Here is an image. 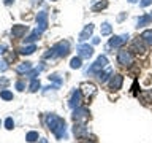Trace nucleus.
Instances as JSON below:
<instances>
[{"label":"nucleus","instance_id":"nucleus-1","mask_svg":"<svg viewBox=\"0 0 152 143\" xmlns=\"http://www.w3.org/2000/svg\"><path fill=\"white\" fill-rule=\"evenodd\" d=\"M46 126L49 127V130L54 133L57 138H64L66 137V127H65V121L56 114H46L45 118Z\"/></svg>","mask_w":152,"mask_h":143},{"label":"nucleus","instance_id":"nucleus-2","mask_svg":"<svg viewBox=\"0 0 152 143\" xmlns=\"http://www.w3.org/2000/svg\"><path fill=\"white\" fill-rule=\"evenodd\" d=\"M70 51V43L68 41H59L57 45H54L48 52H45V59L48 57H65Z\"/></svg>","mask_w":152,"mask_h":143},{"label":"nucleus","instance_id":"nucleus-3","mask_svg":"<svg viewBox=\"0 0 152 143\" xmlns=\"http://www.w3.org/2000/svg\"><path fill=\"white\" fill-rule=\"evenodd\" d=\"M117 62H119L121 65H124V67H130V65L133 64V54H132L130 51H125V49L119 51Z\"/></svg>","mask_w":152,"mask_h":143},{"label":"nucleus","instance_id":"nucleus-4","mask_svg":"<svg viewBox=\"0 0 152 143\" xmlns=\"http://www.w3.org/2000/svg\"><path fill=\"white\" fill-rule=\"evenodd\" d=\"M106 65H108V59L104 56H100V57H97V60L92 64V67L87 70V73H100L102 69H104Z\"/></svg>","mask_w":152,"mask_h":143},{"label":"nucleus","instance_id":"nucleus-5","mask_svg":"<svg viewBox=\"0 0 152 143\" xmlns=\"http://www.w3.org/2000/svg\"><path fill=\"white\" fill-rule=\"evenodd\" d=\"M48 29V11H40L38 13V16H37V30L43 33Z\"/></svg>","mask_w":152,"mask_h":143},{"label":"nucleus","instance_id":"nucleus-6","mask_svg":"<svg viewBox=\"0 0 152 143\" xmlns=\"http://www.w3.org/2000/svg\"><path fill=\"white\" fill-rule=\"evenodd\" d=\"M128 38H130V37H128L127 33L119 35V37H113L111 40H109V46H111V48H119V46H122L124 43H127Z\"/></svg>","mask_w":152,"mask_h":143},{"label":"nucleus","instance_id":"nucleus-7","mask_svg":"<svg viewBox=\"0 0 152 143\" xmlns=\"http://www.w3.org/2000/svg\"><path fill=\"white\" fill-rule=\"evenodd\" d=\"M81 97H83V92H81L79 89H76V91H73L71 92V99H70V102H68V105L71 108H78L79 107V103H81Z\"/></svg>","mask_w":152,"mask_h":143},{"label":"nucleus","instance_id":"nucleus-8","mask_svg":"<svg viewBox=\"0 0 152 143\" xmlns=\"http://www.w3.org/2000/svg\"><path fill=\"white\" fill-rule=\"evenodd\" d=\"M89 118V110L87 108H75V111H73V119L75 121H84V119H87Z\"/></svg>","mask_w":152,"mask_h":143},{"label":"nucleus","instance_id":"nucleus-9","mask_svg":"<svg viewBox=\"0 0 152 143\" xmlns=\"http://www.w3.org/2000/svg\"><path fill=\"white\" fill-rule=\"evenodd\" d=\"M78 54H79V57H86V59H89V57L94 54V48L83 43V45L78 46Z\"/></svg>","mask_w":152,"mask_h":143},{"label":"nucleus","instance_id":"nucleus-10","mask_svg":"<svg viewBox=\"0 0 152 143\" xmlns=\"http://www.w3.org/2000/svg\"><path fill=\"white\" fill-rule=\"evenodd\" d=\"M122 83H124V76L122 75H114L111 78V81H109V86H111V89L119 91L122 88Z\"/></svg>","mask_w":152,"mask_h":143},{"label":"nucleus","instance_id":"nucleus-11","mask_svg":"<svg viewBox=\"0 0 152 143\" xmlns=\"http://www.w3.org/2000/svg\"><path fill=\"white\" fill-rule=\"evenodd\" d=\"M27 30H28L27 26H13L11 35H13V38H21L22 35H26Z\"/></svg>","mask_w":152,"mask_h":143},{"label":"nucleus","instance_id":"nucleus-12","mask_svg":"<svg viewBox=\"0 0 152 143\" xmlns=\"http://www.w3.org/2000/svg\"><path fill=\"white\" fill-rule=\"evenodd\" d=\"M92 32H94V24H87V26L84 27V30L79 33V40L81 41H86L90 35H92Z\"/></svg>","mask_w":152,"mask_h":143},{"label":"nucleus","instance_id":"nucleus-13","mask_svg":"<svg viewBox=\"0 0 152 143\" xmlns=\"http://www.w3.org/2000/svg\"><path fill=\"white\" fill-rule=\"evenodd\" d=\"M81 88H83V92L87 95V97H89V95L92 97V95H95V92H97V89H95V86L92 83H84Z\"/></svg>","mask_w":152,"mask_h":143},{"label":"nucleus","instance_id":"nucleus-14","mask_svg":"<svg viewBox=\"0 0 152 143\" xmlns=\"http://www.w3.org/2000/svg\"><path fill=\"white\" fill-rule=\"evenodd\" d=\"M73 132H75V135H78V137H84V135H87V129H86L84 124H81V126H75Z\"/></svg>","mask_w":152,"mask_h":143},{"label":"nucleus","instance_id":"nucleus-15","mask_svg":"<svg viewBox=\"0 0 152 143\" xmlns=\"http://www.w3.org/2000/svg\"><path fill=\"white\" fill-rule=\"evenodd\" d=\"M35 51H37V46L35 45H27V46H22L21 48V54H24V56L33 54Z\"/></svg>","mask_w":152,"mask_h":143},{"label":"nucleus","instance_id":"nucleus-16","mask_svg":"<svg viewBox=\"0 0 152 143\" xmlns=\"http://www.w3.org/2000/svg\"><path fill=\"white\" fill-rule=\"evenodd\" d=\"M30 69H32L30 62H24V64L16 67V72H18V73H26V72H30Z\"/></svg>","mask_w":152,"mask_h":143},{"label":"nucleus","instance_id":"nucleus-17","mask_svg":"<svg viewBox=\"0 0 152 143\" xmlns=\"http://www.w3.org/2000/svg\"><path fill=\"white\" fill-rule=\"evenodd\" d=\"M151 21H152L151 14H144V16H141L140 19H138V27H144V26H147V24H151Z\"/></svg>","mask_w":152,"mask_h":143},{"label":"nucleus","instance_id":"nucleus-18","mask_svg":"<svg viewBox=\"0 0 152 143\" xmlns=\"http://www.w3.org/2000/svg\"><path fill=\"white\" fill-rule=\"evenodd\" d=\"M111 73H113V70L109 69V67H108V69L104 70V72H100V73H98V81H102V83H104V81L108 80V76L111 75Z\"/></svg>","mask_w":152,"mask_h":143},{"label":"nucleus","instance_id":"nucleus-19","mask_svg":"<svg viewBox=\"0 0 152 143\" xmlns=\"http://www.w3.org/2000/svg\"><path fill=\"white\" fill-rule=\"evenodd\" d=\"M41 70H45V65H43V64H41V65H38L37 69H33L32 72H28V73H27V76H28V78H32V80H35V76H37L38 73H40Z\"/></svg>","mask_w":152,"mask_h":143},{"label":"nucleus","instance_id":"nucleus-20","mask_svg":"<svg viewBox=\"0 0 152 143\" xmlns=\"http://www.w3.org/2000/svg\"><path fill=\"white\" fill-rule=\"evenodd\" d=\"M141 38H142L146 43L152 45V30H144V32H142V35H141Z\"/></svg>","mask_w":152,"mask_h":143},{"label":"nucleus","instance_id":"nucleus-21","mask_svg":"<svg viewBox=\"0 0 152 143\" xmlns=\"http://www.w3.org/2000/svg\"><path fill=\"white\" fill-rule=\"evenodd\" d=\"M40 35H41V33H40V32H38L37 29H35V32H33L32 35H28V37L26 38V43H32V41H37L38 38H40Z\"/></svg>","mask_w":152,"mask_h":143},{"label":"nucleus","instance_id":"nucleus-22","mask_svg":"<svg viewBox=\"0 0 152 143\" xmlns=\"http://www.w3.org/2000/svg\"><path fill=\"white\" fill-rule=\"evenodd\" d=\"M26 140L28 142V143H33V142H37L38 140V132H28L27 133V137H26Z\"/></svg>","mask_w":152,"mask_h":143},{"label":"nucleus","instance_id":"nucleus-23","mask_svg":"<svg viewBox=\"0 0 152 143\" xmlns=\"http://www.w3.org/2000/svg\"><path fill=\"white\" fill-rule=\"evenodd\" d=\"M41 88V84H40V81H38L37 78L35 80H32V83H30V92H37L38 89Z\"/></svg>","mask_w":152,"mask_h":143},{"label":"nucleus","instance_id":"nucleus-24","mask_svg":"<svg viewBox=\"0 0 152 143\" xmlns=\"http://www.w3.org/2000/svg\"><path fill=\"white\" fill-rule=\"evenodd\" d=\"M0 97H2L3 100H13V92H10V91L3 89L2 92H0Z\"/></svg>","mask_w":152,"mask_h":143},{"label":"nucleus","instance_id":"nucleus-25","mask_svg":"<svg viewBox=\"0 0 152 143\" xmlns=\"http://www.w3.org/2000/svg\"><path fill=\"white\" fill-rule=\"evenodd\" d=\"M70 67L71 69H79L81 67V57H73L70 62Z\"/></svg>","mask_w":152,"mask_h":143},{"label":"nucleus","instance_id":"nucleus-26","mask_svg":"<svg viewBox=\"0 0 152 143\" xmlns=\"http://www.w3.org/2000/svg\"><path fill=\"white\" fill-rule=\"evenodd\" d=\"M109 33H111V26L108 22H104L102 26V35H109Z\"/></svg>","mask_w":152,"mask_h":143},{"label":"nucleus","instance_id":"nucleus-27","mask_svg":"<svg viewBox=\"0 0 152 143\" xmlns=\"http://www.w3.org/2000/svg\"><path fill=\"white\" fill-rule=\"evenodd\" d=\"M133 46H135V49H138V52H144V51H146V48H144V45L141 43V40H136Z\"/></svg>","mask_w":152,"mask_h":143},{"label":"nucleus","instance_id":"nucleus-28","mask_svg":"<svg viewBox=\"0 0 152 143\" xmlns=\"http://www.w3.org/2000/svg\"><path fill=\"white\" fill-rule=\"evenodd\" d=\"M5 127H7L8 130H11V129L14 127V121H13V118H7V119H5Z\"/></svg>","mask_w":152,"mask_h":143},{"label":"nucleus","instance_id":"nucleus-29","mask_svg":"<svg viewBox=\"0 0 152 143\" xmlns=\"http://www.w3.org/2000/svg\"><path fill=\"white\" fill-rule=\"evenodd\" d=\"M49 80H52L57 86H60V84H62V78H60V76L57 75V73H56V75H51V76H49Z\"/></svg>","mask_w":152,"mask_h":143},{"label":"nucleus","instance_id":"nucleus-30","mask_svg":"<svg viewBox=\"0 0 152 143\" xmlns=\"http://www.w3.org/2000/svg\"><path fill=\"white\" fill-rule=\"evenodd\" d=\"M108 7V3L106 2H100L97 5H94V11H98V10H102V8H106Z\"/></svg>","mask_w":152,"mask_h":143},{"label":"nucleus","instance_id":"nucleus-31","mask_svg":"<svg viewBox=\"0 0 152 143\" xmlns=\"http://www.w3.org/2000/svg\"><path fill=\"white\" fill-rule=\"evenodd\" d=\"M7 86H8V80L7 78H0V88H7Z\"/></svg>","mask_w":152,"mask_h":143},{"label":"nucleus","instance_id":"nucleus-32","mask_svg":"<svg viewBox=\"0 0 152 143\" xmlns=\"http://www.w3.org/2000/svg\"><path fill=\"white\" fill-rule=\"evenodd\" d=\"M7 69H8V64L5 60H0V72H5Z\"/></svg>","mask_w":152,"mask_h":143},{"label":"nucleus","instance_id":"nucleus-33","mask_svg":"<svg viewBox=\"0 0 152 143\" xmlns=\"http://www.w3.org/2000/svg\"><path fill=\"white\" fill-rule=\"evenodd\" d=\"M24 88H26V84H24L22 81H18V83H16V89H19V91H24Z\"/></svg>","mask_w":152,"mask_h":143},{"label":"nucleus","instance_id":"nucleus-34","mask_svg":"<svg viewBox=\"0 0 152 143\" xmlns=\"http://www.w3.org/2000/svg\"><path fill=\"white\" fill-rule=\"evenodd\" d=\"M152 3V0H141V7H149Z\"/></svg>","mask_w":152,"mask_h":143},{"label":"nucleus","instance_id":"nucleus-35","mask_svg":"<svg viewBox=\"0 0 152 143\" xmlns=\"http://www.w3.org/2000/svg\"><path fill=\"white\" fill-rule=\"evenodd\" d=\"M3 2H5V5H10V3H13L14 0H3Z\"/></svg>","mask_w":152,"mask_h":143},{"label":"nucleus","instance_id":"nucleus-36","mask_svg":"<svg viewBox=\"0 0 152 143\" xmlns=\"http://www.w3.org/2000/svg\"><path fill=\"white\" fill-rule=\"evenodd\" d=\"M40 143H48V140H46V138H41V140H40Z\"/></svg>","mask_w":152,"mask_h":143},{"label":"nucleus","instance_id":"nucleus-37","mask_svg":"<svg viewBox=\"0 0 152 143\" xmlns=\"http://www.w3.org/2000/svg\"><path fill=\"white\" fill-rule=\"evenodd\" d=\"M3 49H5V48H3V46H0V54L3 52Z\"/></svg>","mask_w":152,"mask_h":143},{"label":"nucleus","instance_id":"nucleus-38","mask_svg":"<svg viewBox=\"0 0 152 143\" xmlns=\"http://www.w3.org/2000/svg\"><path fill=\"white\" fill-rule=\"evenodd\" d=\"M128 2H130V3H136L138 0H128Z\"/></svg>","mask_w":152,"mask_h":143},{"label":"nucleus","instance_id":"nucleus-39","mask_svg":"<svg viewBox=\"0 0 152 143\" xmlns=\"http://www.w3.org/2000/svg\"><path fill=\"white\" fill-rule=\"evenodd\" d=\"M151 18H152V11H151Z\"/></svg>","mask_w":152,"mask_h":143},{"label":"nucleus","instance_id":"nucleus-40","mask_svg":"<svg viewBox=\"0 0 152 143\" xmlns=\"http://www.w3.org/2000/svg\"><path fill=\"white\" fill-rule=\"evenodd\" d=\"M51 2H56V0H51Z\"/></svg>","mask_w":152,"mask_h":143}]
</instances>
